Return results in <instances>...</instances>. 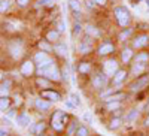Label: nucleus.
I'll use <instances>...</instances> for the list:
<instances>
[{"label": "nucleus", "mask_w": 149, "mask_h": 136, "mask_svg": "<svg viewBox=\"0 0 149 136\" xmlns=\"http://www.w3.org/2000/svg\"><path fill=\"white\" fill-rule=\"evenodd\" d=\"M37 72H39V75L46 76L48 79H52V81H58L60 79V70H58V67L52 63V61H51V63H48V64L39 66Z\"/></svg>", "instance_id": "f257e3e1"}, {"label": "nucleus", "mask_w": 149, "mask_h": 136, "mask_svg": "<svg viewBox=\"0 0 149 136\" xmlns=\"http://www.w3.org/2000/svg\"><path fill=\"white\" fill-rule=\"evenodd\" d=\"M66 121H67V115H64V112H61V111H55L52 118H51V126L55 130L61 132V130H63V124Z\"/></svg>", "instance_id": "f03ea898"}, {"label": "nucleus", "mask_w": 149, "mask_h": 136, "mask_svg": "<svg viewBox=\"0 0 149 136\" xmlns=\"http://www.w3.org/2000/svg\"><path fill=\"white\" fill-rule=\"evenodd\" d=\"M115 15H116L118 24H119V26H122V27H125L127 24L130 22V12L124 8V6L115 8Z\"/></svg>", "instance_id": "7ed1b4c3"}, {"label": "nucleus", "mask_w": 149, "mask_h": 136, "mask_svg": "<svg viewBox=\"0 0 149 136\" xmlns=\"http://www.w3.org/2000/svg\"><path fill=\"white\" fill-rule=\"evenodd\" d=\"M103 72L106 73V75H115V73L118 72V64L115 60H107L106 63L103 64Z\"/></svg>", "instance_id": "20e7f679"}, {"label": "nucleus", "mask_w": 149, "mask_h": 136, "mask_svg": "<svg viewBox=\"0 0 149 136\" xmlns=\"http://www.w3.org/2000/svg\"><path fill=\"white\" fill-rule=\"evenodd\" d=\"M93 84H94V87L95 88H103L106 87V84H107V78H106V73H97V75L93 78Z\"/></svg>", "instance_id": "39448f33"}, {"label": "nucleus", "mask_w": 149, "mask_h": 136, "mask_svg": "<svg viewBox=\"0 0 149 136\" xmlns=\"http://www.w3.org/2000/svg\"><path fill=\"white\" fill-rule=\"evenodd\" d=\"M149 82V76H142V78H139L137 81H134L131 85H130V88L133 90V91H139V90H142L145 85Z\"/></svg>", "instance_id": "423d86ee"}, {"label": "nucleus", "mask_w": 149, "mask_h": 136, "mask_svg": "<svg viewBox=\"0 0 149 136\" xmlns=\"http://www.w3.org/2000/svg\"><path fill=\"white\" fill-rule=\"evenodd\" d=\"M34 61H36V63L39 64V66H43V64L51 63V58L46 55L45 51H42V53H37V54L34 55Z\"/></svg>", "instance_id": "0eeeda50"}, {"label": "nucleus", "mask_w": 149, "mask_h": 136, "mask_svg": "<svg viewBox=\"0 0 149 136\" xmlns=\"http://www.w3.org/2000/svg\"><path fill=\"white\" fill-rule=\"evenodd\" d=\"M42 97L49 99V100H54V102H58L60 99H61V96L57 91H52V90H43L42 91Z\"/></svg>", "instance_id": "6e6552de"}, {"label": "nucleus", "mask_w": 149, "mask_h": 136, "mask_svg": "<svg viewBox=\"0 0 149 136\" xmlns=\"http://www.w3.org/2000/svg\"><path fill=\"white\" fill-rule=\"evenodd\" d=\"M110 53H113V45L112 43H103L100 48H98V54L100 55H107V54H110Z\"/></svg>", "instance_id": "1a4fd4ad"}, {"label": "nucleus", "mask_w": 149, "mask_h": 136, "mask_svg": "<svg viewBox=\"0 0 149 136\" xmlns=\"http://www.w3.org/2000/svg\"><path fill=\"white\" fill-rule=\"evenodd\" d=\"M148 41H149L148 36H146V34H142V36H139V38L133 42V46H134V48H142V46H145V45L148 43Z\"/></svg>", "instance_id": "9d476101"}, {"label": "nucleus", "mask_w": 149, "mask_h": 136, "mask_svg": "<svg viewBox=\"0 0 149 136\" xmlns=\"http://www.w3.org/2000/svg\"><path fill=\"white\" fill-rule=\"evenodd\" d=\"M30 123H31V118L27 114H21L19 117H17V124L19 126H29Z\"/></svg>", "instance_id": "9b49d317"}, {"label": "nucleus", "mask_w": 149, "mask_h": 136, "mask_svg": "<svg viewBox=\"0 0 149 136\" xmlns=\"http://www.w3.org/2000/svg\"><path fill=\"white\" fill-rule=\"evenodd\" d=\"M33 70H34V67H33V63H31V61H26V63L22 64V67H21L22 75H31Z\"/></svg>", "instance_id": "f8f14e48"}, {"label": "nucleus", "mask_w": 149, "mask_h": 136, "mask_svg": "<svg viewBox=\"0 0 149 136\" xmlns=\"http://www.w3.org/2000/svg\"><path fill=\"white\" fill-rule=\"evenodd\" d=\"M43 130H45V124H43V123H37V124H33L30 127V132L33 135H42Z\"/></svg>", "instance_id": "ddd939ff"}, {"label": "nucleus", "mask_w": 149, "mask_h": 136, "mask_svg": "<svg viewBox=\"0 0 149 136\" xmlns=\"http://www.w3.org/2000/svg\"><path fill=\"white\" fill-rule=\"evenodd\" d=\"M125 76H127V72L125 70H118L115 75H113V82L115 84H121L124 79H125Z\"/></svg>", "instance_id": "4468645a"}, {"label": "nucleus", "mask_w": 149, "mask_h": 136, "mask_svg": "<svg viewBox=\"0 0 149 136\" xmlns=\"http://www.w3.org/2000/svg\"><path fill=\"white\" fill-rule=\"evenodd\" d=\"M145 70V63H142V61H136V64L133 66V73H140V72H143Z\"/></svg>", "instance_id": "2eb2a0df"}, {"label": "nucleus", "mask_w": 149, "mask_h": 136, "mask_svg": "<svg viewBox=\"0 0 149 136\" xmlns=\"http://www.w3.org/2000/svg\"><path fill=\"white\" fill-rule=\"evenodd\" d=\"M131 55H133V53H131V49H124V51H122V55H121V58H122V61H124V63H127V61L131 58Z\"/></svg>", "instance_id": "dca6fc26"}, {"label": "nucleus", "mask_w": 149, "mask_h": 136, "mask_svg": "<svg viewBox=\"0 0 149 136\" xmlns=\"http://www.w3.org/2000/svg\"><path fill=\"white\" fill-rule=\"evenodd\" d=\"M90 69H91V66H90V63H86V61L81 63V64H79V67H78V70H79L81 73H88V72H90Z\"/></svg>", "instance_id": "f3484780"}, {"label": "nucleus", "mask_w": 149, "mask_h": 136, "mask_svg": "<svg viewBox=\"0 0 149 136\" xmlns=\"http://www.w3.org/2000/svg\"><path fill=\"white\" fill-rule=\"evenodd\" d=\"M55 51L58 53V55L64 57V55L67 54V46H66V45H57V46H55Z\"/></svg>", "instance_id": "a211bd4d"}, {"label": "nucleus", "mask_w": 149, "mask_h": 136, "mask_svg": "<svg viewBox=\"0 0 149 136\" xmlns=\"http://www.w3.org/2000/svg\"><path fill=\"white\" fill-rule=\"evenodd\" d=\"M69 5H70V9L74 11V12H79L81 11V5L78 0H69Z\"/></svg>", "instance_id": "6ab92c4d"}, {"label": "nucleus", "mask_w": 149, "mask_h": 136, "mask_svg": "<svg viewBox=\"0 0 149 136\" xmlns=\"http://www.w3.org/2000/svg\"><path fill=\"white\" fill-rule=\"evenodd\" d=\"M136 117H137V111H136V109L130 111L128 115L125 117V123H131V121H134V120H136Z\"/></svg>", "instance_id": "aec40b11"}, {"label": "nucleus", "mask_w": 149, "mask_h": 136, "mask_svg": "<svg viewBox=\"0 0 149 136\" xmlns=\"http://www.w3.org/2000/svg\"><path fill=\"white\" fill-rule=\"evenodd\" d=\"M36 106L39 109H48L51 105H49L48 102H45V100H42V99H39V100H36Z\"/></svg>", "instance_id": "412c9836"}, {"label": "nucleus", "mask_w": 149, "mask_h": 136, "mask_svg": "<svg viewBox=\"0 0 149 136\" xmlns=\"http://www.w3.org/2000/svg\"><path fill=\"white\" fill-rule=\"evenodd\" d=\"M148 60H149V54H148V53L137 54V57H136V61H142V63H146Z\"/></svg>", "instance_id": "4be33fe9"}, {"label": "nucleus", "mask_w": 149, "mask_h": 136, "mask_svg": "<svg viewBox=\"0 0 149 136\" xmlns=\"http://www.w3.org/2000/svg\"><path fill=\"white\" fill-rule=\"evenodd\" d=\"M39 48L42 49V51H45V53L52 51V46L49 45V43H46V42H39Z\"/></svg>", "instance_id": "5701e85b"}, {"label": "nucleus", "mask_w": 149, "mask_h": 136, "mask_svg": "<svg viewBox=\"0 0 149 136\" xmlns=\"http://www.w3.org/2000/svg\"><path fill=\"white\" fill-rule=\"evenodd\" d=\"M9 106V99L8 97H2V100H0V108H2V111H6Z\"/></svg>", "instance_id": "b1692460"}, {"label": "nucleus", "mask_w": 149, "mask_h": 136, "mask_svg": "<svg viewBox=\"0 0 149 136\" xmlns=\"http://www.w3.org/2000/svg\"><path fill=\"white\" fill-rule=\"evenodd\" d=\"M0 93H2V97H5L9 93V82H3L2 84V90H0Z\"/></svg>", "instance_id": "393cba45"}, {"label": "nucleus", "mask_w": 149, "mask_h": 136, "mask_svg": "<svg viewBox=\"0 0 149 136\" xmlns=\"http://www.w3.org/2000/svg\"><path fill=\"white\" fill-rule=\"evenodd\" d=\"M70 102H72L74 106H76V108L81 105V102H79V97H78L76 94H70Z\"/></svg>", "instance_id": "a878e982"}, {"label": "nucleus", "mask_w": 149, "mask_h": 136, "mask_svg": "<svg viewBox=\"0 0 149 136\" xmlns=\"http://www.w3.org/2000/svg\"><path fill=\"white\" fill-rule=\"evenodd\" d=\"M58 36H60L58 32H49V33H48V41H57Z\"/></svg>", "instance_id": "bb28decb"}, {"label": "nucleus", "mask_w": 149, "mask_h": 136, "mask_svg": "<svg viewBox=\"0 0 149 136\" xmlns=\"http://www.w3.org/2000/svg\"><path fill=\"white\" fill-rule=\"evenodd\" d=\"M76 136H88V130L85 127H79L76 129Z\"/></svg>", "instance_id": "cd10ccee"}, {"label": "nucleus", "mask_w": 149, "mask_h": 136, "mask_svg": "<svg viewBox=\"0 0 149 136\" xmlns=\"http://www.w3.org/2000/svg\"><path fill=\"white\" fill-rule=\"evenodd\" d=\"M119 126H121V120H119V118H115L113 121L110 123V126H109V127H110V129H118Z\"/></svg>", "instance_id": "c85d7f7f"}, {"label": "nucleus", "mask_w": 149, "mask_h": 136, "mask_svg": "<svg viewBox=\"0 0 149 136\" xmlns=\"http://www.w3.org/2000/svg\"><path fill=\"white\" fill-rule=\"evenodd\" d=\"M86 33H88V34H93V36H98V32H97L95 27H93V26H88V27H86Z\"/></svg>", "instance_id": "c756f323"}, {"label": "nucleus", "mask_w": 149, "mask_h": 136, "mask_svg": "<svg viewBox=\"0 0 149 136\" xmlns=\"http://www.w3.org/2000/svg\"><path fill=\"white\" fill-rule=\"evenodd\" d=\"M8 8H9V2H8V0H2V8H0V11L5 12Z\"/></svg>", "instance_id": "7c9ffc66"}, {"label": "nucleus", "mask_w": 149, "mask_h": 136, "mask_svg": "<svg viewBox=\"0 0 149 136\" xmlns=\"http://www.w3.org/2000/svg\"><path fill=\"white\" fill-rule=\"evenodd\" d=\"M84 121H86V123H91V121H93L90 112H85V114H84Z\"/></svg>", "instance_id": "2f4dec72"}, {"label": "nucleus", "mask_w": 149, "mask_h": 136, "mask_svg": "<svg viewBox=\"0 0 149 136\" xmlns=\"http://www.w3.org/2000/svg\"><path fill=\"white\" fill-rule=\"evenodd\" d=\"M69 75H70V73H69V67L64 66V69H63V78L67 81V79H69Z\"/></svg>", "instance_id": "473e14b6"}, {"label": "nucleus", "mask_w": 149, "mask_h": 136, "mask_svg": "<svg viewBox=\"0 0 149 136\" xmlns=\"http://www.w3.org/2000/svg\"><path fill=\"white\" fill-rule=\"evenodd\" d=\"M17 3L19 6H26V5H29V0H17Z\"/></svg>", "instance_id": "72a5a7b5"}, {"label": "nucleus", "mask_w": 149, "mask_h": 136, "mask_svg": "<svg viewBox=\"0 0 149 136\" xmlns=\"http://www.w3.org/2000/svg\"><path fill=\"white\" fill-rule=\"evenodd\" d=\"M107 106H109V109H113V108H118V106H119V103H118V102H115V103L109 102V105H107Z\"/></svg>", "instance_id": "f704fd0d"}, {"label": "nucleus", "mask_w": 149, "mask_h": 136, "mask_svg": "<svg viewBox=\"0 0 149 136\" xmlns=\"http://www.w3.org/2000/svg\"><path fill=\"white\" fill-rule=\"evenodd\" d=\"M73 33H74V34H76V33H81V26H79V24H76V26H74Z\"/></svg>", "instance_id": "c9c22d12"}, {"label": "nucleus", "mask_w": 149, "mask_h": 136, "mask_svg": "<svg viewBox=\"0 0 149 136\" xmlns=\"http://www.w3.org/2000/svg\"><path fill=\"white\" fill-rule=\"evenodd\" d=\"M128 34H130V30H127V32H124V33H121V36H119V38H121V39H124V38H127Z\"/></svg>", "instance_id": "e433bc0d"}, {"label": "nucleus", "mask_w": 149, "mask_h": 136, "mask_svg": "<svg viewBox=\"0 0 149 136\" xmlns=\"http://www.w3.org/2000/svg\"><path fill=\"white\" fill-rule=\"evenodd\" d=\"M15 103H17V105H21V97H19L18 94L15 96Z\"/></svg>", "instance_id": "4c0bfd02"}, {"label": "nucleus", "mask_w": 149, "mask_h": 136, "mask_svg": "<svg viewBox=\"0 0 149 136\" xmlns=\"http://www.w3.org/2000/svg\"><path fill=\"white\" fill-rule=\"evenodd\" d=\"M37 84H39V85H46V81H45V79H40V78H39V79H37Z\"/></svg>", "instance_id": "58836bf2"}, {"label": "nucleus", "mask_w": 149, "mask_h": 136, "mask_svg": "<svg viewBox=\"0 0 149 136\" xmlns=\"http://www.w3.org/2000/svg\"><path fill=\"white\" fill-rule=\"evenodd\" d=\"M97 5H106V0H94Z\"/></svg>", "instance_id": "ea45409f"}, {"label": "nucleus", "mask_w": 149, "mask_h": 136, "mask_svg": "<svg viewBox=\"0 0 149 136\" xmlns=\"http://www.w3.org/2000/svg\"><path fill=\"white\" fill-rule=\"evenodd\" d=\"M8 115H9V117L12 118V117H14V115H15V111H14V109H10V111H9V114H8Z\"/></svg>", "instance_id": "a19ab883"}, {"label": "nucleus", "mask_w": 149, "mask_h": 136, "mask_svg": "<svg viewBox=\"0 0 149 136\" xmlns=\"http://www.w3.org/2000/svg\"><path fill=\"white\" fill-rule=\"evenodd\" d=\"M86 6H88V8H93V2H91V0H86Z\"/></svg>", "instance_id": "79ce46f5"}, {"label": "nucleus", "mask_w": 149, "mask_h": 136, "mask_svg": "<svg viewBox=\"0 0 149 136\" xmlns=\"http://www.w3.org/2000/svg\"><path fill=\"white\" fill-rule=\"evenodd\" d=\"M63 30H64V24L60 22V32H63Z\"/></svg>", "instance_id": "37998d69"}, {"label": "nucleus", "mask_w": 149, "mask_h": 136, "mask_svg": "<svg viewBox=\"0 0 149 136\" xmlns=\"http://www.w3.org/2000/svg\"><path fill=\"white\" fill-rule=\"evenodd\" d=\"M145 124H146V126H149V118L146 120V123H145Z\"/></svg>", "instance_id": "c03bdc74"}]
</instances>
